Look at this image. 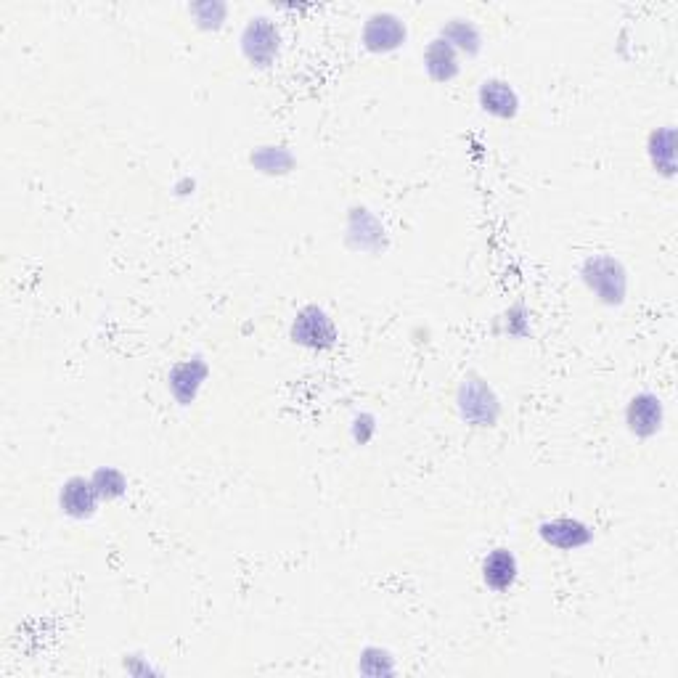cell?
<instances>
[{"instance_id": "cell-1", "label": "cell", "mask_w": 678, "mask_h": 678, "mask_svg": "<svg viewBox=\"0 0 678 678\" xmlns=\"http://www.w3.org/2000/svg\"><path fill=\"white\" fill-rule=\"evenodd\" d=\"M583 281L586 287L604 302V305H620L626 300V268L620 260L610 255H594L583 263Z\"/></svg>"}, {"instance_id": "cell-2", "label": "cell", "mask_w": 678, "mask_h": 678, "mask_svg": "<svg viewBox=\"0 0 678 678\" xmlns=\"http://www.w3.org/2000/svg\"><path fill=\"white\" fill-rule=\"evenodd\" d=\"M498 398L490 385L480 377H467L464 385L459 387V414L464 422L475 424V427H493L498 419Z\"/></svg>"}, {"instance_id": "cell-3", "label": "cell", "mask_w": 678, "mask_h": 678, "mask_svg": "<svg viewBox=\"0 0 678 678\" xmlns=\"http://www.w3.org/2000/svg\"><path fill=\"white\" fill-rule=\"evenodd\" d=\"M279 27L265 19V16H257V19H249V24L242 32V53L247 56L249 64L255 67H271L273 59L279 56Z\"/></svg>"}, {"instance_id": "cell-4", "label": "cell", "mask_w": 678, "mask_h": 678, "mask_svg": "<svg viewBox=\"0 0 678 678\" xmlns=\"http://www.w3.org/2000/svg\"><path fill=\"white\" fill-rule=\"evenodd\" d=\"M292 339L302 347H313V350H326L337 342V329H334L332 318L326 316L324 310L310 305L300 310L292 324Z\"/></svg>"}, {"instance_id": "cell-5", "label": "cell", "mask_w": 678, "mask_h": 678, "mask_svg": "<svg viewBox=\"0 0 678 678\" xmlns=\"http://www.w3.org/2000/svg\"><path fill=\"white\" fill-rule=\"evenodd\" d=\"M406 43V24L395 14H371L363 27V46L371 53H390Z\"/></svg>"}, {"instance_id": "cell-6", "label": "cell", "mask_w": 678, "mask_h": 678, "mask_svg": "<svg viewBox=\"0 0 678 678\" xmlns=\"http://www.w3.org/2000/svg\"><path fill=\"white\" fill-rule=\"evenodd\" d=\"M628 430L636 437H652L663 427V403L652 392H641L628 403Z\"/></svg>"}, {"instance_id": "cell-7", "label": "cell", "mask_w": 678, "mask_h": 678, "mask_svg": "<svg viewBox=\"0 0 678 678\" xmlns=\"http://www.w3.org/2000/svg\"><path fill=\"white\" fill-rule=\"evenodd\" d=\"M98 493L96 483L93 480H85V477H72L64 483L59 496L61 512L69 514V517H75V520H85V517H91L96 512L98 506Z\"/></svg>"}, {"instance_id": "cell-8", "label": "cell", "mask_w": 678, "mask_h": 678, "mask_svg": "<svg viewBox=\"0 0 678 678\" xmlns=\"http://www.w3.org/2000/svg\"><path fill=\"white\" fill-rule=\"evenodd\" d=\"M538 533H541V538L549 543V546H554V549H565V551L581 549V546L594 541V533L588 530V525H583V522H578V520L543 522L541 528H538Z\"/></svg>"}, {"instance_id": "cell-9", "label": "cell", "mask_w": 678, "mask_h": 678, "mask_svg": "<svg viewBox=\"0 0 678 678\" xmlns=\"http://www.w3.org/2000/svg\"><path fill=\"white\" fill-rule=\"evenodd\" d=\"M480 106L493 117L501 120H512L514 114L520 112V98L512 85L504 80H485L480 85Z\"/></svg>"}, {"instance_id": "cell-10", "label": "cell", "mask_w": 678, "mask_h": 678, "mask_svg": "<svg viewBox=\"0 0 678 678\" xmlns=\"http://www.w3.org/2000/svg\"><path fill=\"white\" fill-rule=\"evenodd\" d=\"M520 565L509 549H493L483 562V581L493 591H509L517 581Z\"/></svg>"}, {"instance_id": "cell-11", "label": "cell", "mask_w": 678, "mask_h": 678, "mask_svg": "<svg viewBox=\"0 0 678 678\" xmlns=\"http://www.w3.org/2000/svg\"><path fill=\"white\" fill-rule=\"evenodd\" d=\"M424 67L430 72L432 80L437 83H448L459 75V51L448 46L443 38L432 40L427 51H424Z\"/></svg>"}, {"instance_id": "cell-12", "label": "cell", "mask_w": 678, "mask_h": 678, "mask_svg": "<svg viewBox=\"0 0 678 678\" xmlns=\"http://www.w3.org/2000/svg\"><path fill=\"white\" fill-rule=\"evenodd\" d=\"M204 377H207V366H204L202 358H194V361L178 363L170 374V390L183 406H189L191 400L196 398V390L202 387Z\"/></svg>"}, {"instance_id": "cell-13", "label": "cell", "mask_w": 678, "mask_h": 678, "mask_svg": "<svg viewBox=\"0 0 678 678\" xmlns=\"http://www.w3.org/2000/svg\"><path fill=\"white\" fill-rule=\"evenodd\" d=\"M440 38L453 46L456 51L467 53V56H475L480 48H483V35L477 30L475 24L467 22V19H451V22L445 24L443 32H440Z\"/></svg>"}, {"instance_id": "cell-14", "label": "cell", "mask_w": 678, "mask_h": 678, "mask_svg": "<svg viewBox=\"0 0 678 678\" xmlns=\"http://www.w3.org/2000/svg\"><path fill=\"white\" fill-rule=\"evenodd\" d=\"M649 157H652V165L660 170L663 175H673L676 170V130L663 128L655 130L649 136Z\"/></svg>"}, {"instance_id": "cell-15", "label": "cell", "mask_w": 678, "mask_h": 678, "mask_svg": "<svg viewBox=\"0 0 678 678\" xmlns=\"http://www.w3.org/2000/svg\"><path fill=\"white\" fill-rule=\"evenodd\" d=\"M292 162V154L281 146H265L257 154H252V165L260 167L263 173H287Z\"/></svg>"}, {"instance_id": "cell-16", "label": "cell", "mask_w": 678, "mask_h": 678, "mask_svg": "<svg viewBox=\"0 0 678 678\" xmlns=\"http://www.w3.org/2000/svg\"><path fill=\"white\" fill-rule=\"evenodd\" d=\"M91 480L96 483L101 498H117V496H122V493H125V488H128V483H125L122 472H117V469H112V467L98 469Z\"/></svg>"}, {"instance_id": "cell-17", "label": "cell", "mask_w": 678, "mask_h": 678, "mask_svg": "<svg viewBox=\"0 0 678 678\" xmlns=\"http://www.w3.org/2000/svg\"><path fill=\"white\" fill-rule=\"evenodd\" d=\"M191 14L196 16V24L202 27V30H218L223 19H226L228 8L218 0H212V3H196L191 6Z\"/></svg>"}]
</instances>
